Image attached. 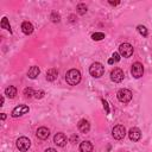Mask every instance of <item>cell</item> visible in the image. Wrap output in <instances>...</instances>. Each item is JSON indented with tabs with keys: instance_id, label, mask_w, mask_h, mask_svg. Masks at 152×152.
Wrapping results in <instances>:
<instances>
[{
	"instance_id": "obj_1",
	"label": "cell",
	"mask_w": 152,
	"mask_h": 152,
	"mask_svg": "<svg viewBox=\"0 0 152 152\" xmlns=\"http://www.w3.org/2000/svg\"><path fill=\"white\" fill-rule=\"evenodd\" d=\"M65 81L69 86H76L81 81V72L77 69H70L65 74Z\"/></svg>"
},
{
	"instance_id": "obj_2",
	"label": "cell",
	"mask_w": 152,
	"mask_h": 152,
	"mask_svg": "<svg viewBox=\"0 0 152 152\" xmlns=\"http://www.w3.org/2000/svg\"><path fill=\"white\" fill-rule=\"evenodd\" d=\"M89 72H90V75H91L93 77L99 78V77H101V76L104 74V66H103L101 63L95 62V63H93L91 66L89 68Z\"/></svg>"
},
{
	"instance_id": "obj_3",
	"label": "cell",
	"mask_w": 152,
	"mask_h": 152,
	"mask_svg": "<svg viewBox=\"0 0 152 152\" xmlns=\"http://www.w3.org/2000/svg\"><path fill=\"white\" fill-rule=\"evenodd\" d=\"M118 96V100L120 102H124V103H127L132 100V91L128 90V89H120L116 94Z\"/></svg>"
},
{
	"instance_id": "obj_4",
	"label": "cell",
	"mask_w": 152,
	"mask_h": 152,
	"mask_svg": "<svg viewBox=\"0 0 152 152\" xmlns=\"http://www.w3.org/2000/svg\"><path fill=\"white\" fill-rule=\"evenodd\" d=\"M17 148L19 150V151H21V152H25V151H27L28 148H30V146H31V141H30V139L28 138H26V137H20L18 140H17Z\"/></svg>"
},
{
	"instance_id": "obj_5",
	"label": "cell",
	"mask_w": 152,
	"mask_h": 152,
	"mask_svg": "<svg viewBox=\"0 0 152 152\" xmlns=\"http://www.w3.org/2000/svg\"><path fill=\"white\" fill-rule=\"evenodd\" d=\"M119 53L126 58L131 57L133 55V46L129 43H124L119 46Z\"/></svg>"
},
{
	"instance_id": "obj_6",
	"label": "cell",
	"mask_w": 152,
	"mask_h": 152,
	"mask_svg": "<svg viewBox=\"0 0 152 152\" xmlns=\"http://www.w3.org/2000/svg\"><path fill=\"white\" fill-rule=\"evenodd\" d=\"M131 74L134 78H140L144 74V66L141 63L139 62H135L132 64V68H131Z\"/></svg>"
},
{
	"instance_id": "obj_7",
	"label": "cell",
	"mask_w": 152,
	"mask_h": 152,
	"mask_svg": "<svg viewBox=\"0 0 152 152\" xmlns=\"http://www.w3.org/2000/svg\"><path fill=\"white\" fill-rule=\"evenodd\" d=\"M112 135H113V138L116 139V140L124 139L125 135H126V129H125V127H124L122 125H116V126L112 129Z\"/></svg>"
},
{
	"instance_id": "obj_8",
	"label": "cell",
	"mask_w": 152,
	"mask_h": 152,
	"mask_svg": "<svg viewBox=\"0 0 152 152\" xmlns=\"http://www.w3.org/2000/svg\"><path fill=\"white\" fill-rule=\"evenodd\" d=\"M124 71L121 70V69H119V68H115L112 72H110V78H112V81L113 82H115V83H119V82H121L122 80H124Z\"/></svg>"
},
{
	"instance_id": "obj_9",
	"label": "cell",
	"mask_w": 152,
	"mask_h": 152,
	"mask_svg": "<svg viewBox=\"0 0 152 152\" xmlns=\"http://www.w3.org/2000/svg\"><path fill=\"white\" fill-rule=\"evenodd\" d=\"M27 112H28V107L26 104H19L12 110V116L13 118H18V116H21V115L26 114Z\"/></svg>"
},
{
	"instance_id": "obj_10",
	"label": "cell",
	"mask_w": 152,
	"mask_h": 152,
	"mask_svg": "<svg viewBox=\"0 0 152 152\" xmlns=\"http://www.w3.org/2000/svg\"><path fill=\"white\" fill-rule=\"evenodd\" d=\"M66 141H68V139H66V137H65L64 133H61V132H59V133L55 134V137H53V142H55L57 146H59V147L65 146Z\"/></svg>"
},
{
	"instance_id": "obj_11",
	"label": "cell",
	"mask_w": 152,
	"mask_h": 152,
	"mask_svg": "<svg viewBox=\"0 0 152 152\" xmlns=\"http://www.w3.org/2000/svg\"><path fill=\"white\" fill-rule=\"evenodd\" d=\"M128 137L132 141H138L140 138H141V131L137 127H132L128 132Z\"/></svg>"
},
{
	"instance_id": "obj_12",
	"label": "cell",
	"mask_w": 152,
	"mask_h": 152,
	"mask_svg": "<svg viewBox=\"0 0 152 152\" xmlns=\"http://www.w3.org/2000/svg\"><path fill=\"white\" fill-rule=\"evenodd\" d=\"M77 127H78L80 132H82V133H88V132H89V129H90V124H89L86 119H82V120H80V121H78Z\"/></svg>"
},
{
	"instance_id": "obj_13",
	"label": "cell",
	"mask_w": 152,
	"mask_h": 152,
	"mask_svg": "<svg viewBox=\"0 0 152 152\" xmlns=\"http://www.w3.org/2000/svg\"><path fill=\"white\" fill-rule=\"evenodd\" d=\"M37 137L39 138V139H42V140H45V139H48V137L50 135V131H49V128H46V127H39L38 129H37Z\"/></svg>"
},
{
	"instance_id": "obj_14",
	"label": "cell",
	"mask_w": 152,
	"mask_h": 152,
	"mask_svg": "<svg viewBox=\"0 0 152 152\" xmlns=\"http://www.w3.org/2000/svg\"><path fill=\"white\" fill-rule=\"evenodd\" d=\"M80 151L81 152H91L93 151V145L90 141L88 140H84L80 144Z\"/></svg>"
},
{
	"instance_id": "obj_15",
	"label": "cell",
	"mask_w": 152,
	"mask_h": 152,
	"mask_svg": "<svg viewBox=\"0 0 152 152\" xmlns=\"http://www.w3.org/2000/svg\"><path fill=\"white\" fill-rule=\"evenodd\" d=\"M21 31L25 33V34H31L33 32V25L30 23V21H24L21 24Z\"/></svg>"
},
{
	"instance_id": "obj_16",
	"label": "cell",
	"mask_w": 152,
	"mask_h": 152,
	"mask_svg": "<svg viewBox=\"0 0 152 152\" xmlns=\"http://www.w3.org/2000/svg\"><path fill=\"white\" fill-rule=\"evenodd\" d=\"M57 76H58V71H57V69H55V68H51V69H49V70L46 71V80L50 81V82L55 81V80L57 78Z\"/></svg>"
},
{
	"instance_id": "obj_17",
	"label": "cell",
	"mask_w": 152,
	"mask_h": 152,
	"mask_svg": "<svg viewBox=\"0 0 152 152\" xmlns=\"http://www.w3.org/2000/svg\"><path fill=\"white\" fill-rule=\"evenodd\" d=\"M39 72H40V70H39L38 66H31L28 69V71H27V77L33 80V78H36L39 75Z\"/></svg>"
},
{
	"instance_id": "obj_18",
	"label": "cell",
	"mask_w": 152,
	"mask_h": 152,
	"mask_svg": "<svg viewBox=\"0 0 152 152\" xmlns=\"http://www.w3.org/2000/svg\"><path fill=\"white\" fill-rule=\"evenodd\" d=\"M5 95H6L7 97H10V99H13V97L17 95V88L13 87V86L7 87V88L5 89Z\"/></svg>"
},
{
	"instance_id": "obj_19",
	"label": "cell",
	"mask_w": 152,
	"mask_h": 152,
	"mask_svg": "<svg viewBox=\"0 0 152 152\" xmlns=\"http://www.w3.org/2000/svg\"><path fill=\"white\" fill-rule=\"evenodd\" d=\"M76 10H77V13L81 14V15H83V14L87 13V6L84 4H78L77 7H76Z\"/></svg>"
},
{
	"instance_id": "obj_20",
	"label": "cell",
	"mask_w": 152,
	"mask_h": 152,
	"mask_svg": "<svg viewBox=\"0 0 152 152\" xmlns=\"http://www.w3.org/2000/svg\"><path fill=\"white\" fill-rule=\"evenodd\" d=\"M1 27L11 32V26H10L8 20H7V18H6V17H4V18H2V20H1Z\"/></svg>"
},
{
	"instance_id": "obj_21",
	"label": "cell",
	"mask_w": 152,
	"mask_h": 152,
	"mask_svg": "<svg viewBox=\"0 0 152 152\" xmlns=\"http://www.w3.org/2000/svg\"><path fill=\"white\" fill-rule=\"evenodd\" d=\"M103 38H104V33H102V32H95V33L91 34V39L93 40H101Z\"/></svg>"
},
{
	"instance_id": "obj_22",
	"label": "cell",
	"mask_w": 152,
	"mask_h": 152,
	"mask_svg": "<svg viewBox=\"0 0 152 152\" xmlns=\"http://www.w3.org/2000/svg\"><path fill=\"white\" fill-rule=\"evenodd\" d=\"M34 90L32 89V88H25L24 89V95H25V97H32V96H34Z\"/></svg>"
},
{
	"instance_id": "obj_23",
	"label": "cell",
	"mask_w": 152,
	"mask_h": 152,
	"mask_svg": "<svg viewBox=\"0 0 152 152\" xmlns=\"http://www.w3.org/2000/svg\"><path fill=\"white\" fill-rule=\"evenodd\" d=\"M119 61H120V53L119 52H114L113 56H112V58L108 59V63L109 64H113L114 62H119Z\"/></svg>"
},
{
	"instance_id": "obj_24",
	"label": "cell",
	"mask_w": 152,
	"mask_h": 152,
	"mask_svg": "<svg viewBox=\"0 0 152 152\" xmlns=\"http://www.w3.org/2000/svg\"><path fill=\"white\" fill-rule=\"evenodd\" d=\"M138 32H139L141 36H144V37L147 36V28H146L145 26H142V25H139V26H138Z\"/></svg>"
},
{
	"instance_id": "obj_25",
	"label": "cell",
	"mask_w": 152,
	"mask_h": 152,
	"mask_svg": "<svg viewBox=\"0 0 152 152\" xmlns=\"http://www.w3.org/2000/svg\"><path fill=\"white\" fill-rule=\"evenodd\" d=\"M51 20H52L53 23H58V21L61 20V17H59V14H57L56 12L51 13Z\"/></svg>"
},
{
	"instance_id": "obj_26",
	"label": "cell",
	"mask_w": 152,
	"mask_h": 152,
	"mask_svg": "<svg viewBox=\"0 0 152 152\" xmlns=\"http://www.w3.org/2000/svg\"><path fill=\"white\" fill-rule=\"evenodd\" d=\"M44 96V91L43 90H39V91H36L34 93V97L36 99H42Z\"/></svg>"
},
{
	"instance_id": "obj_27",
	"label": "cell",
	"mask_w": 152,
	"mask_h": 152,
	"mask_svg": "<svg viewBox=\"0 0 152 152\" xmlns=\"http://www.w3.org/2000/svg\"><path fill=\"white\" fill-rule=\"evenodd\" d=\"M102 103H103V108H104L106 113L109 114V106H108V102H107L106 100H102Z\"/></svg>"
},
{
	"instance_id": "obj_28",
	"label": "cell",
	"mask_w": 152,
	"mask_h": 152,
	"mask_svg": "<svg viewBox=\"0 0 152 152\" xmlns=\"http://www.w3.org/2000/svg\"><path fill=\"white\" fill-rule=\"evenodd\" d=\"M44 152H57V151H56L55 148H51V147H50V148H46Z\"/></svg>"
},
{
	"instance_id": "obj_29",
	"label": "cell",
	"mask_w": 152,
	"mask_h": 152,
	"mask_svg": "<svg viewBox=\"0 0 152 152\" xmlns=\"http://www.w3.org/2000/svg\"><path fill=\"white\" fill-rule=\"evenodd\" d=\"M109 4L115 6V5H119V4H120V1H109Z\"/></svg>"
},
{
	"instance_id": "obj_30",
	"label": "cell",
	"mask_w": 152,
	"mask_h": 152,
	"mask_svg": "<svg viewBox=\"0 0 152 152\" xmlns=\"http://www.w3.org/2000/svg\"><path fill=\"white\" fill-rule=\"evenodd\" d=\"M4 102H5V99H4V96L1 97V101H0V106H4Z\"/></svg>"
},
{
	"instance_id": "obj_31",
	"label": "cell",
	"mask_w": 152,
	"mask_h": 152,
	"mask_svg": "<svg viewBox=\"0 0 152 152\" xmlns=\"http://www.w3.org/2000/svg\"><path fill=\"white\" fill-rule=\"evenodd\" d=\"M5 119H6V114L2 113V114H1V120H5Z\"/></svg>"
}]
</instances>
